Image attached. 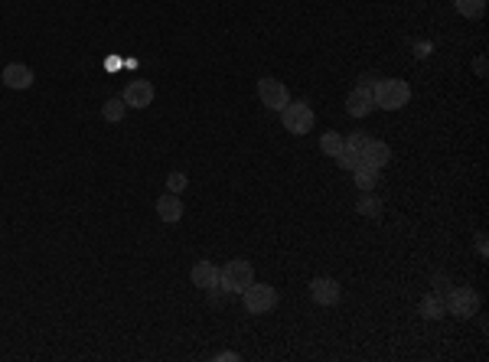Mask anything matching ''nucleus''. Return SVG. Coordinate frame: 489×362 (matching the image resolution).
Here are the masks:
<instances>
[{
	"label": "nucleus",
	"mask_w": 489,
	"mask_h": 362,
	"mask_svg": "<svg viewBox=\"0 0 489 362\" xmlns=\"http://www.w3.org/2000/svg\"><path fill=\"white\" fill-rule=\"evenodd\" d=\"M281 121L284 128L291 134H307V131H314V108L307 105V101H287L281 111Z\"/></svg>",
	"instance_id": "4"
},
{
	"label": "nucleus",
	"mask_w": 489,
	"mask_h": 362,
	"mask_svg": "<svg viewBox=\"0 0 489 362\" xmlns=\"http://www.w3.org/2000/svg\"><path fill=\"white\" fill-rule=\"evenodd\" d=\"M453 4H457V10L463 16H470V20L483 16V10H486V0H453Z\"/></svg>",
	"instance_id": "19"
},
{
	"label": "nucleus",
	"mask_w": 489,
	"mask_h": 362,
	"mask_svg": "<svg viewBox=\"0 0 489 362\" xmlns=\"http://www.w3.org/2000/svg\"><path fill=\"white\" fill-rule=\"evenodd\" d=\"M310 294H314V301L320 304V307H333V304H339V297H343V287L333 278H314Z\"/></svg>",
	"instance_id": "10"
},
{
	"label": "nucleus",
	"mask_w": 489,
	"mask_h": 362,
	"mask_svg": "<svg viewBox=\"0 0 489 362\" xmlns=\"http://www.w3.org/2000/svg\"><path fill=\"white\" fill-rule=\"evenodd\" d=\"M388 160H391V147L385 144V140L369 138L366 150H362V163H366V167H372V170H382Z\"/></svg>",
	"instance_id": "11"
},
{
	"label": "nucleus",
	"mask_w": 489,
	"mask_h": 362,
	"mask_svg": "<svg viewBox=\"0 0 489 362\" xmlns=\"http://www.w3.org/2000/svg\"><path fill=\"white\" fill-rule=\"evenodd\" d=\"M0 78H4V85H7V88H30V85H33V69H30V66H24V62H10Z\"/></svg>",
	"instance_id": "12"
},
{
	"label": "nucleus",
	"mask_w": 489,
	"mask_h": 362,
	"mask_svg": "<svg viewBox=\"0 0 489 362\" xmlns=\"http://www.w3.org/2000/svg\"><path fill=\"white\" fill-rule=\"evenodd\" d=\"M124 111H128V105H124V98H111V101H105V108H101V115H105V121H111V124H118L124 118Z\"/></svg>",
	"instance_id": "16"
},
{
	"label": "nucleus",
	"mask_w": 489,
	"mask_h": 362,
	"mask_svg": "<svg viewBox=\"0 0 489 362\" xmlns=\"http://www.w3.org/2000/svg\"><path fill=\"white\" fill-rule=\"evenodd\" d=\"M356 209H359V216H369V219H375V216H379V212H382V202L375 200V196L362 193V196H359V202H356Z\"/></svg>",
	"instance_id": "18"
},
{
	"label": "nucleus",
	"mask_w": 489,
	"mask_h": 362,
	"mask_svg": "<svg viewBox=\"0 0 489 362\" xmlns=\"http://www.w3.org/2000/svg\"><path fill=\"white\" fill-rule=\"evenodd\" d=\"M476 248H480V254H486V235H480V239H476Z\"/></svg>",
	"instance_id": "24"
},
{
	"label": "nucleus",
	"mask_w": 489,
	"mask_h": 362,
	"mask_svg": "<svg viewBox=\"0 0 489 362\" xmlns=\"http://www.w3.org/2000/svg\"><path fill=\"white\" fill-rule=\"evenodd\" d=\"M258 98H261V105L264 108H271V111H284V105H287V88H284L277 78H261L258 82Z\"/></svg>",
	"instance_id": "6"
},
{
	"label": "nucleus",
	"mask_w": 489,
	"mask_h": 362,
	"mask_svg": "<svg viewBox=\"0 0 489 362\" xmlns=\"http://www.w3.org/2000/svg\"><path fill=\"white\" fill-rule=\"evenodd\" d=\"M372 98H375V108L398 111L411 101V85L405 78H382V82L372 85Z\"/></svg>",
	"instance_id": "1"
},
{
	"label": "nucleus",
	"mask_w": 489,
	"mask_h": 362,
	"mask_svg": "<svg viewBox=\"0 0 489 362\" xmlns=\"http://www.w3.org/2000/svg\"><path fill=\"white\" fill-rule=\"evenodd\" d=\"M121 98H124L128 108H147V105L153 101V82L150 78H130Z\"/></svg>",
	"instance_id": "7"
},
{
	"label": "nucleus",
	"mask_w": 489,
	"mask_h": 362,
	"mask_svg": "<svg viewBox=\"0 0 489 362\" xmlns=\"http://www.w3.org/2000/svg\"><path fill=\"white\" fill-rule=\"evenodd\" d=\"M167 190H170V193H183V190H186V173H170V177H167Z\"/></svg>",
	"instance_id": "22"
},
{
	"label": "nucleus",
	"mask_w": 489,
	"mask_h": 362,
	"mask_svg": "<svg viewBox=\"0 0 489 362\" xmlns=\"http://www.w3.org/2000/svg\"><path fill=\"white\" fill-rule=\"evenodd\" d=\"M346 111H349L352 118H369L375 111V98H372V88L369 85H356L349 92V98H346Z\"/></svg>",
	"instance_id": "9"
},
{
	"label": "nucleus",
	"mask_w": 489,
	"mask_h": 362,
	"mask_svg": "<svg viewBox=\"0 0 489 362\" xmlns=\"http://www.w3.org/2000/svg\"><path fill=\"white\" fill-rule=\"evenodd\" d=\"M242 304H244V310L248 314H254V316H261V314H271L274 310V304H277V291L271 284H248L242 291Z\"/></svg>",
	"instance_id": "3"
},
{
	"label": "nucleus",
	"mask_w": 489,
	"mask_h": 362,
	"mask_svg": "<svg viewBox=\"0 0 489 362\" xmlns=\"http://www.w3.org/2000/svg\"><path fill=\"white\" fill-rule=\"evenodd\" d=\"M254 281V271L252 264L244 262V258H235V262H229L225 268H219V287L222 294H242L244 287Z\"/></svg>",
	"instance_id": "2"
},
{
	"label": "nucleus",
	"mask_w": 489,
	"mask_h": 362,
	"mask_svg": "<svg viewBox=\"0 0 489 362\" xmlns=\"http://www.w3.org/2000/svg\"><path fill=\"white\" fill-rule=\"evenodd\" d=\"M238 359V353H215V362H232Z\"/></svg>",
	"instance_id": "23"
},
{
	"label": "nucleus",
	"mask_w": 489,
	"mask_h": 362,
	"mask_svg": "<svg viewBox=\"0 0 489 362\" xmlns=\"http://www.w3.org/2000/svg\"><path fill=\"white\" fill-rule=\"evenodd\" d=\"M447 314L460 316V320H466V316H473L476 310H480V297H476L473 287H453L451 297H447Z\"/></svg>",
	"instance_id": "5"
},
{
	"label": "nucleus",
	"mask_w": 489,
	"mask_h": 362,
	"mask_svg": "<svg viewBox=\"0 0 489 362\" xmlns=\"http://www.w3.org/2000/svg\"><path fill=\"white\" fill-rule=\"evenodd\" d=\"M443 310L447 307H443V301L437 297V294H428V297L421 301V316H424V320H441Z\"/></svg>",
	"instance_id": "15"
},
{
	"label": "nucleus",
	"mask_w": 489,
	"mask_h": 362,
	"mask_svg": "<svg viewBox=\"0 0 489 362\" xmlns=\"http://www.w3.org/2000/svg\"><path fill=\"white\" fill-rule=\"evenodd\" d=\"M369 138L366 134H349V138H343V147H349V150H356V154L362 157V150H366Z\"/></svg>",
	"instance_id": "21"
},
{
	"label": "nucleus",
	"mask_w": 489,
	"mask_h": 362,
	"mask_svg": "<svg viewBox=\"0 0 489 362\" xmlns=\"http://www.w3.org/2000/svg\"><path fill=\"white\" fill-rule=\"evenodd\" d=\"M192 284L202 287V291H209V297H219L222 287H219V268H215L212 262H196L192 264Z\"/></svg>",
	"instance_id": "8"
},
{
	"label": "nucleus",
	"mask_w": 489,
	"mask_h": 362,
	"mask_svg": "<svg viewBox=\"0 0 489 362\" xmlns=\"http://www.w3.org/2000/svg\"><path fill=\"white\" fill-rule=\"evenodd\" d=\"M157 216L163 219V222H180L183 219V202H180V196L176 193H167V196H160L157 200Z\"/></svg>",
	"instance_id": "13"
},
{
	"label": "nucleus",
	"mask_w": 489,
	"mask_h": 362,
	"mask_svg": "<svg viewBox=\"0 0 489 362\" xmlns=\"http://www.w3.org/2000/svg\"><path fill=\"white\" fill-rule=\"evenodd\" d=\"M320 150L326 157H336L339 150H343V138H339V131H326V134H323V138H320Z\"/></svg>",
	"instance_id": "17"
},
{
	"label": "nucleus",
	"mask_w": 489,
	"mask_h": 362,
	"mask_svg": "<svg viewBox=\"0 0 489 362\" xmlns=\"http://www.w3.org/2000/svg\"><path fill=\"white\" fill-rule=\"evenodd\" d=\"M336 163H339L343 170H356V167L362 163V157L356 154V150H349V147H343V150L336 154Z\"/></svg>",
	"instance_id": "20"
},
{
	"label": "nucleus",
	"mask_w": 489,
	"mask_h": 362,
	"mask_svg": "<svg viewBox=\"0 0 489 362\" xmlns=\"http://www.w3.org/2000/svg\"><path fill=\"white\" fill-rule=\"evenodd\" d=\"M352 177H356V186H359L362 193H372L375 183H379V170L366 167V163H359V167L352 170Z\"/></svg>",
	"instance_id": "14"
}]
</instances>
